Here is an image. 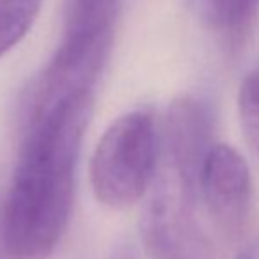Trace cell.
<instances>
[{"instance_id": "6", "label": "cell", "mask_w": 259, "mask_h": 259, "mask_svg": "<svg viewBox=\"0 0 259 259\" xmlns=\"http://www.w3.org/2000/svg\"><path fill=\"white\" fill-rule=\"evenodd\" d=\"M169 171L191 196H198L203 162L213 147V115L201 99L180 96L169 104L164 123Z\"/></svg>"}, {"instance_id": "12", "label": "cell", "mask_w": 259, "mask_h": 259, "mask_svg": "<svg viewBox=\"0 0 259 259\" xmlns=\"http://www.w3.org/2000/svg\"><path fill=\"white\" fill-rule=\"evenodd\" d=\"M240 259H252V257H250V256H242Z\"/></svg>"}, {"instance_id": "5", "label": "cell", "mask_w": 259, "mask_h": 259, "mask_svg": "<svg viewBox=\"0 0 259 259\" xmlns=\"http://www.w3.org/2000/svg\"><path fill=\"white\" fill-rule=\"evenodd\" d=\"M215 226L228 238L245 231L252 201V178L243 155L226 143H215L203 162L198 180Z\"/></svg>"}, {"instance_id": "8", "label": "cell", "mask_w": 259, "mask_h": 259, "mask_svg": "<svg viewBox=\"0 0 259 259\" xmlns=\"http://www.w3.org/2000/svg\"><path fill=\"white\" fill-rule=\"evenodd\" d=\"M42 0H0V58L34 27Z\"/></svg>"}, {"instance_id": "2", "label": "cell", "mask_w": 259, "mask_h": 259, "mask_svg": "<svg viewBox=\"0 0 259 259\" xmlns=\"http://www.w3.org/2000/svg\"><path fill=\"white\" fill-rule=\"evenodd\" d=\"M160 133L154 113L134 109L104 131L90 162L96 199L111 210L138 203L154 184Z\"/></svg>"}, {"instance_id": "9", "label": "cell", "mask_w": 259, "mask_h": 259, "mask_svg": "<svg viewBox=\"0 0 259 259\" xmlns=\"http://www.w3.org/2000/svg\"><path fill=\"white\" fill-rule=\"evenodd\" d=\"M238 118L245 141L259 154V67L247 72L238 90Z\"/></svg>"}, {"instance_id": "10", "label": "cell", "mask_w": 259, "mask_h": 259, "mask_svg": "<svg viewBox=\"0 0 259 259\" xmlns=\"http://www.w3.org/2000/svg\"><path fill=\"white\" fill-rule=\"evenodd\" d=\"M113 259H136V257H134V254L129 252V250H120Z\"/></svg>"}, {"instance_id": "4", "label": "cell", "mask_w": 259, "mask_h": 259, "mask_svg": "<svg viewBox=\"0 0 259 259\" xmlns=\"http://www.w3.org/2000/svg\"><path fill=\"white\" fill-rule=\"evenodd\" d=\"M194 201L169 171L155 180L140 222L148 257L206 259V240L194 217Z\"/></svg>"}, {"instance_id": "7", "label": "cell", "mask_w": 259, "mask_h": 259, "mask_svg": "<svg viewBox=\"0 0 259 259\" xmlns=\"http://www.w3.org/2000/svg\"><path fill=\"white\" fill-rule=\"evenodd\" d=\"M213 23L231 46L252 35L259 20V0H210Z\"/></svg>"}, {"instance_id": "11", "label": "cell", "mask_w": 259, "mask_h": 259, "mask_svg": "<svg viewBox=\"0 0 259 259\" xmlns=\"http://www.w3.org/2000/svg\"><path fill=\"white\" fill-rule=\"evenodd\" d=\"M0 259H9L6 252V247H4V240H2V229H0Z\"/></svg>"}, {"instance_id": "3", "label": "cell", "mask_w": 259, "mask_h": 259, "mask_svg": "<svg viewBox=\"0 0 259 259\" xmlns=\"http://www.w3.org/2000/svg\"><path fill=\"white\" fill-rule=\"evenodd\" d=\"M118 0H71L60 48L42 74L32 109L78 89H94L113 39Z\"/></svg>"}, {"instance_id": "1", "label": "cell", "mask_w": 259, "mask_h": 259, "mask_svg": "<svg viewBox=\"0 0 259 259\" xmlns=\"http://www.w3.org/2000/svg\"><path fill=\"white\" fill-rule=\"evenodd\" d=\"M94 111V89H78L30 113L0 211L9 259H50L74 201L79 150Z\"/></svg>"}]
</instances>
